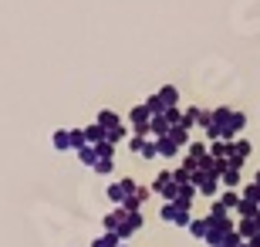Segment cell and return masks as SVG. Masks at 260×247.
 <instances>
[{
  "label": "cell",
  "instance_id": "10",
  "mask_svg": "<svg viewBox=\"0 0 260 247\" xmlns=\"http://www.w3.org/2000/svg\"><path fill=\"white\" fill-rule=\"evenodd\" d=\"M220 203H223V207H237V203H240V197H237V193H223Z\"/></svg>",
  "mask_w": 260,
  "mask_h": 247
},
{
  "label": "cell",
  "instance_id": "8",
  "mask_svg": "<svg viewBox=\"0 0 260 247\" xmlns=\"http://www.w3.org/2000/svg\"><path fill=\"white\" fill-rule=\"evenodd\" d=\"M189 156H193V159H206V156H210V149H206V143L193 139V143H189Z\"/></svg>",
  "mask_w": 260,
  "mask_h": 247
},
{
  "label": "cell",
  "instance_id": "5",
  "mask_svg": "<svg viewBox=\"0 0 260 247\" xmlns=\"http://www.w3.org/2000/svg\"><path fill=\"white\" fill-rule=\"evenodd\" d=\"M159 98H162L166 108H176V105H179V92H176V85H162V88H159Z\"/></svg>",
  "mask_w": 260,
  "mask_h": 247
},
{
  "label": "cell",
  "instance_id": "7",
  "mask_svg": "<svg viewBox=\"0 0 260 247\" xmlns=\"http://www.w3.org/2000/svg\"><path fill=\"white\" fill-rule=\"evenodd\" d=\"M169 129H173V122L166 119V112H162V115H152V129H149V132H155V135H169Z\"/></svg>",
  "mask_w": 260,
  "mask_h": 247
},
{
  "label": "cell",
  "instance_id": "1",
  "mask_svg": "<svg viewBox=\"0 0 260 247\" xmlns=\"http://www.w3.org/2000/svg\"><path fill=\"white\" fill-rule=\"evenodd\" d=\"M243 125H247V115L240 108H213V129L220 132V139H233V135L240 132Z\"/></svg>",
  "mask_w": 260,
  "mask_h": 247
},
{
  "label": "cell",
  "instance_id": "6",
  "mask_svg": "<svg viewBox=\"0 0 260 247\" xmlns=\"http://www.w3.org/2000/svg\"><path fill=\"white\" fill-rule=\"evenodd\" d=\"M169 139H173V143L179 146V149L193 143V139H189V129H186V125H173V129H169Z\"/></svg>",
  "mask_w": 260,
  "mask_h": 247
},
{
  "label": "cell",
  "instance_id": "9",
  "mask_svg": "<svg viewBox=\"0 0 260 247\" xmlns=\"http://www.w3.org/2000/svg\"><path fill=\"white\" fill-rule=\"evenodd\" d=\"M142 146H145V135H132V139H128V149L132 152H142Z\"/></svg>",
  "mask_w": 260,
  "mask_h": 247
},
{
  "label": "cell",
  "instance_id": "2",
  "mask_svg": "<svg viewBox=\"0 0 260 247\" xmlns=\"http://www.w3.org/2000/svg\"><path fill=\"white\" fill-rule=\"evenodd\" d=\"M128 122H132L135 135H149V129H152V112H149L145 105H139V108H132V115H128Z\"/></svg>",
  "mask_w": 260,
  "mask_h": 247
},
{
  "label": "cell",
  "instance_id": "3",
  "mask_svg": "<svg viewBox=\"0 0 260 247\" xmlns=\"http://www.w3.org/2000/svg\"><path fill=\"white\" fill-rule=\"evenodd\" d=\"M247 156H250V143H247V139H237V143H230V156H226V166H237V170H240Z\"/></svg>",
  "mask_w": 260,
  "mask_h": 247
},
{
  "label": "cell",
  "instance_id": "4",
  "mask_svg": "<svg viewBox=\"0 0 260 247\" xmlns=\"http://www.w3.org/2000/svg\"><path fill=\"white\" fill-rule=\"evenodd\" d=\"M155 146H159V156H166V159H176V156H179V146H176L169 135H159Z\"/></svg>",
  "mask_w": 260,
  "mask_h": 247
}]
</instances>
